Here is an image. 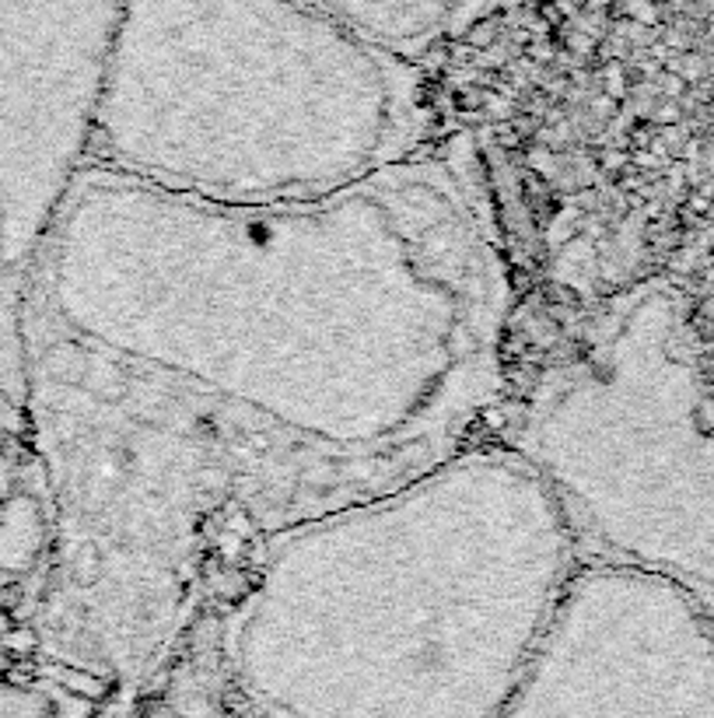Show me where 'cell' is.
<instances>
[{
  "label": "cell",
  "mask_w": 714,
  "mask_h": 718,
  "mask_svg": "<svg viewBox=\"0 0 714 718\" xmlns=\"http://www.w3.org/2000/svg\"><path fill=\"white\" fill-rule=\"evenodd\" d=\"M22 308L305 439L424 470L501 396L512 277L463 140L280 204L88 162Z\"/></svg>",
  "instance_id": "6da1fadb"
},
{
  "label": "cell",
  "mask_w": 714,
  "mask_h": 718,
  "mask_svg": "<svg viewBox=\"0 0 714 718\" xmlns=\"http://www.w3.org/2000/svg\"><path fill=\"white\" fill-rule=\"evenodd\" d=\"M575 537L518 449H455L266 537L221 655L266 715H504Z\"/></svg>",
  "instance_id": "7a4b0ae2"
},
{
  "label": "cell",
  "mask_w": 714,
  "mask_h": 718,
  "mask_svg": "<svg viewBox=\"0 0 714 718\" xmlns=\"http://www.w3.org/2000/svg\"><path fill=\"white\" fill-rule=\"evenodd\" d=\"M22 379L50 483L42 648L140 686L193 620L228 533L274 537L421 466L326 445L22 308Z\"/></svg>",
  "instance_id": "3957f363"
},
{
  "label": "cell",
  "mask_w": 714,
  "mask_h": 718,
  "mask_svg": "<svg viewBox=\"0 0 714 718\" xmlns=\"http://www.w3.org/2000/svg\"><path fill=\"white\" fill-rule=\"evenodd\" d=\"M427 123L414 60L305 0H123L88 162L280 204L410 159Z\"/></svg>",
  "instance_id": "277c9868"
},
{
  "label": "cell",
  "mask_w": 714,
  "mask_h": 718,
  "mask_svg": "<svg viewBox=\"0 0 714 718\" xmlns=\"http://www.w3.org/2000/svg\"><path fill=\"white\" fill-rule=\"evenodd\" d=\"M508 445L547 480L578 557L714 592V434L665 285L616 294L581 326Z\"/></svg>",
  "instance_id": "5b68a950"
},
{
  "label": "cell",
  "mask_w": 714,
  "mask_h": 718,
  "mask_svg": "<svg viewBox=\"0 0 714 718\" xmlns=\"http://www.w3.org/2000/svg\"><path fill=\"white\" fill-rule=\"evenodd\" d=\"M714 711V645L684 582L581 557L504 715Z\"/></svg>",
  "instance_id": "8992f818"
},
{
  "label": "cell",
  "mask_w": 714,
  "mask_h": 718,
  "mask_svg": "<svg viewBox=\"0 0 714 718\" xmlns=\"http://www.w3.org/2000/svg\"><path fill=\"white\" fill-rule=\"evenodd\" d=\"M123 0H0V294L25 288L32 260L77 172Z\"/></svg>",
  "instance_id": "52a82bcc"
},
{
  "label": "cell",
  "mask_w": 714,
  "mask_h": 718,
  "mask_svg": "<svg viewBox=\"0 0 714 718\" xmlns=\"http://www.w3.org/2000/svg\"><path fill=\"white\" fill-rule=\"evenodd\" d=\"M53 711V701L36 686L22 683L11 673V666L0 659V715H46Z\"/></svg>",
  "instance_id": "ba28073f"
}]
</instances>
